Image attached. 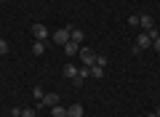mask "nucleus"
Listing matches in <instances>:
<instances>
[{
  "mask_svg": "<svg viewBox=\"0 0 160 117\" xmlns=\"http://www.w3.org/2000/svg\"><path fill=\"white\" fill-rule=\"evenodd\" d=\"M80 64H83V67H93V64H96V53H93L91 48H80Z\"/></svg>",
  "mask_w": 160,
  "mask_h": 117,
  "instance_id": "1",
  "label": "nucleus"
},
{
  "mask_svg": "<svg viewBox=\"0 0 160 117\" xmlns=\"http://www.w3.org/2000/svg\"><path fill=\"white\" fill-rule=\"evenodd\" d=\"M51 40H53V43H59V45L64 48V45L69 43V27H64V29H56V32L51 35Z\"/></svg>",
  "mask_w": 160,
  "mask_h": 117,
  "instance_id": "2",
  "label": "nucleus"
},
{
  "mask_svg": "<svg viewBox=\"0 0 160 117\" xmlns=\"http://www.w3.org/2000/svg\"><path fill=\"white\" fill-rule=\"evenodd\" d=\"M88 77H91V67H80L78 75H75V80H72V85H78V88H80V85L86 83Z\"/></svg>",
  "mask_w": 160,
  "mask_h": 117,
  "instance_id": "3",
  "label": "nucleus"
},
{
  "mask_svg": "<svg viewBox=\"0 0 160 117\" xmlns=\"http://www.w3.org/2000/svg\"><path fill=\"white\" fill-rule=\"evenodd\" d=\"M32 35H35L38 40H43V43L51 37V35H48V27H46V24H40V22H38V24H32Z\"/></svg>",
  "mask_w": 160,
  "mask_h": 117,
  "instance_id": "4",
  "label": "nucleus"
},
{
  "mask_svg": "<svg viewBox=\"0 0 160 117\" xmlns=\"http://www.w3.org/2000/svg\"><path fill=\"white\" fill-rule=\"evenodd\" d=\"M133 45H136L139 51H147V48H152V37H149L147 32H142V35L136 37V43H133Z\"/></svg>",
  "mask_w": 160,
  "mask_h": 117,
  "instance_id": "5",
  "label": "nucleus"
},
{
  "mask_svg": "<svg viewBox=\"0 0 160 117\" xmlns=\"http://www.w3.org/2000/svg\"><path fill=\"white\" fill-rule=\"evenodd\" d=\"M139 27H142L144 32L155 29V22H152V16H147V13H139Z\"/></svg>",
  "mask_w": 160,
  "mask_h": 117,
  "instance_id": "6",
  "label": "nucleus"
},
{
  "mask_svg": "<svg viewBox=\"0 0 160 117\" xmlns=\"http://www.w3.org/2000/svg\"><path fill=\"white\" fill-rule=\"evenodd\" d=\"M83 37H86V35H83V29H78V27H69V40H72V43H83Z\"/></svg>",
  "mask_w": 160,
  "mask_h": 117,
  "instance_id": "7",
  "label": "nucleus"
},
{
  "mask_svg": "<svg viewBox=\"0 0 160 117\" xmlns=\"http://www.w3.org/2000/svg\"><path fill=\"white\" fill-rule=\"evenodd\" d=\"M38 104H43V106H56V104H59V96H56V93H46V96H43V101H38Z\"/></svg>",
  "mask_w": 160,
  "mask_h": 117,
  "instance_id": "8",
  "label": "nucleus"
},
{
  "mask_svg": "<svg viewBox=\"0 0 160 117\" xmlns=\"http://www.w3.org/2000/svg\"><path fill=\"white\" fill-rule=\"evenodd\" d=\"M64 53H67L69 59H72V56H78V53H80V45H78V43H72V40H69V43L64 45Z\"/></svg>",
  "mask_w": 160,
  "mask_h": 117,
  "instance_id": "9",
  "label": "nucleus"
},
{
  "mask_svg": "<svg viewBox=\"0 0 160 117\" xmlns=\"http://www.w3.org/2000/svg\"><path fill=\"white\" fill-rule=\"evenodd\" d=\"M62 75H64V77H67V80H75V75H78V67H75V64H64Z\"/></svg>",
  "mask_w": 160,
  "mask_h": 117,
  "instance_id": "10",
  "label": "nucleus"
},
{
  "mask_svg": "<svg viewBox=\"0 0 160 117\" xmlns=\"http://www.w3.org/2000/svg\"><path fill=\"white\" fill-rule=\"evenodd\" d=\"M67 117H83V106L80 104H69L67 106Z\"/></svg>",
  "mask_w": 160,
  "mask_h": 117,
  "instance_id": "11",
  "label": "nucleus"
},
{
  "mask_svg": "<svg viewBox=\"0 0 160 117\" xmlns=\"http://www.w3.org/2000/svg\"><path fill=\"white\" fill-rule=\"evenodd\" d=\"M32 53H35V56L46 53V43H43V40H35V45H32Z\"/></svg>",
  "mask_w": 160,
  "mask_h": 117,
  "instance_id": "12",
  "label": "nucleus"
},
{
  "mask_svg": "<svg viewBox=\"0 0 160 117\" xmlns=\"http://www.w3.org/2000/svg\"><path fill=\"white\" fill-rule=\"evenodd\" d=\"M51 112H53V117H67V106H62V104L51 106Z\"/></svg>",
  "mask_w": 160,
  "mask_h": 117,
  "instance_id": "13",
  "label": "nucleus"
},
{
  "mask_svg": "<svg viewBox=\"0 0 160 117\" xmlns=\"http://www.w3.org/2000/svg\"><path fill=\"white\" fill-rule=\"evenodd\" d=\"M91 77L102 80V77H104V67H96V64H93V67H91Z\"/></svg>",
  "mask_w": 160,
  "mask_h": 117,
  "instance_id": "14",
  "label": "nucleus"
},
{
  "mask_svg": "<svg viewBox=\"0 0 160 117\" xmlns=\"http://www.w3.org/2000/svg\"><path fill=\"white\" fill-rule=\"evenodd\" d=\"M32 96H35L38 101H43V96H46V93H43V88H40V85H35V88H32Z\"/></svg>",
  "mask_w": 160,
  "mask_h": 117,
  "instance_id": "15",
  "label": "nucleus"
},
{
  "mask_svg": "<svg viewBox=\"0 0 160 117\" xmlns=\"http://www.w3.org/2000/svg\"><path fill=\"white\" fill-rule=\"evenodd\" d=\"M96 67H107V56H96Z\"/></svg>",
  "mask_w": 160,
  "mask_h": 117,
  "instance_id": "16",
  "label": "nucleus"
},
{
  "mask_svg": "<svg viewBox=\"0 0 160 117\" xmlns=\"http://www.w3.org/2000/svg\"><path fill=\"white\" fill-rule=\"evenodd\" d=\"M8 53V43H6V40H0V56H6Z\"/></svg>",
  "mask_w": 160,
  "mask_h": 117,
  "instance_id": "17",
  "label": "nucleus"
},
{
  "mask_svg": "<svg viewBox=\"0 0 160 117\" xmlns=\"http://www.w3.org/2000/svg\"><path fill=\"white\" fill-rule=\"evenodd\" d=\"M152 48H155V51H158V53H160V35H158V37L152 40Z\"/></svg>",
  "mask_w": 160,
  "mask_h": 117,
  "instance_id": "18",
  "label": "nucleus"
},
{
  "mask_svg": "<svg viewBox=\"0 0 160 117\" xmlns=\"http://www.w3.org/2000/svg\"><path fill=\"white\" fill-rule=\"evenodd\" d=\"M22 117H35V109H22Z\"/></svg>",
  "mask_w": 160,
  "mask_h": 117,
  "instance_id": "19",
  "label": "nucleus"
},
{
  "mask_svg": "<svg viewBox=\"0 0 160 117\" xmlns=\"http://www.w3.org/2000/svg\"><path fill=\"white\" fill-rule=\"evenodd\" d=\"M155 115H158V117H160V106H158V109H155Z\"/></svg>",
  "mask_w": 160,
  "mask_h": 117,
  "instance_id": "20",
  "label": "nucleus"
},
{
  "mask_svg": "<svg viewBox=\"0 0 160 117\" xmlns=\"http://www.w3.org/2000/svg\"><path fill=\"white\" fill-rule=\"evenodd\" d=\"M147 117H158V115H155V112H152V115H147Z\"/></svg>",
  "mask_w": 160,
  "mask_h": 117,
  "instance_id": "21",
  "label": "nucleus"
},
{
  "mask_svg": "<svg viewBox=\"0 0 160 117\" xmlns=\"http://www.w3.org/2000/svg\"><path fill=\"white\" fill-rule=\"evenodd\" d=\"M3 3H6V0H3Z\"/></svg>",
  "mask_w": 160,
  "mask_h": 117,
  "instance_id": "22",
  "label": "nucleus"
}]
</instances>
